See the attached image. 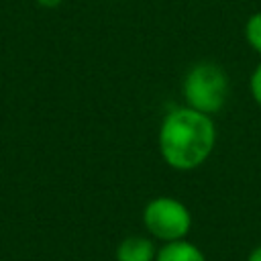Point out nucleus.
<instances>
[{
  "label": "nucleus",
  "instance_id": "6",
  "mask_svg": "<svg viewBox=\"0 0 261 261\" xmlns=\"http://www.w3.org/2000/svg\"><path fill=\"white\" fill-rule=\"evenodd\" d=\"M245 39L257 53H261V12H255V14H251L247 18V22H245Z\"/></svg>",
  "mask_w": 261,
  "mask_h": 261
},
{
  "label": "nucleus",
  "instance_id": "9",
  "mask_svg": "<svg viewBox=\"0 0 261 261\" xmlns=\"http://www.w3.org/2000/svg\"><path fill=\"white\" fill-rule=\"evenodd\" d=\"M247 261H261V245H257V247H255V249L249 253Z\"/></svg>",
  "mask_w": 261,
  "mask_h": 261
},
{
  "label": "nucleus",
  "instance_id": "3",
  "mask_svg": "<svg viewBox=\"0 0 261 261\" xmlns=\"http://www.w3.org/2000/svg\"><path fill=\"white\" fill-rule=\"evenodd\" d=\"M147 232L163 243L186 239L192 228V214L184 202L171 196H159L147 202L143 210Z\"/></svg>",
  "mask_w": 261,
  "mask_h": 261
},
{
  "label": "nucleus",
  "instance_id": "2",
  "mask_svg": "<svg viewBox=\"0 0 261 261\" xmlns=\"http://www.w3.org/2000/svg\"><path fill=\"white\" fill-rule=\"evenodd\" d=\"M184 100L190 108L208 116L222 110L228 100L226 71L212 61H200L184 77Z\"/></svg>",
  "mask_w": 261,
  "mask_h": 261
},
{
  "label": "nucleus",
  "instance_id": "7",
  "mask_svg": "<svg viewBox=\"0 0 261 261\" xmlns=\"http://www.w3.org/2000/svg\"><path fill=\"white\" fill-rule=\"evenodd\" d=\"M249 86H251V94H253V100L261 106V63L253 69L251 73V80H249Z\"/></svg>",
  "mask_w": 261,
  "mask_h": 261
},
{
  "label": "nucleus",
  "instance_id": "1",
  "mask_svg": "<svg viewBox=\"0 0 261 261\" xmlns=\"http://www.w3.org/2000/svg\"><path fill=\"white\" fill-rule=\"evenodd\" d=\"M216 143V128L208 114L190 106L169 110L159 126V153L163 161L179 171L202 165Z\"/></svg>",
  "mask_w": 261,
  "mask_h": 261
},
{
  "label": "nucleus",
  "instance_id": "4",
  "mask_svg": "<svg viewBox=\"0 0 261 261\" xmlns=\"http://www.w3.org/2000/svg\"><path fill=\"white\" fill-rule=\"evenodd\" d=\"M155 255H157V249L153 241L139 234L122 239L114 253L116 261H155Z\"/></svg>",
  "mask_w": 261,
  "mask_h": 261
},
{
  "label": "nucleus",
  "instance_id": "8",
  "mask_svg": "<svg viewBox=\"0 0 261 261\" xmlns=\"http://www.w3.org/2000/svg\"><path fill=\"white\" fill-rule=\"evenodd\" d=\"M39 6H43V8H57L63 0H35Z\"/></svg>",
  "mask_w": 261,
  "mask_h": 261
},
{
  "label": "nucleus",
  "instance_id": "5",
  "mask_svg": "<svg viewBox=\"0 0 261 261\" xmlns=\"http://www.w3.org/2000/svg\"><path fill=\"white\" fill-rule=\"evenodd\" d=\"M155 261H206V257L194 243L179 239V241L165 243L157 251Z\"/></svg>",
  "mask_w": 261,
  "mask_h": 261
}]
</instances>
